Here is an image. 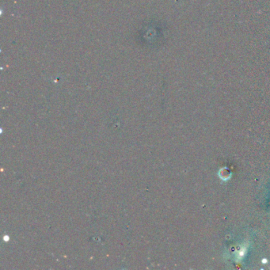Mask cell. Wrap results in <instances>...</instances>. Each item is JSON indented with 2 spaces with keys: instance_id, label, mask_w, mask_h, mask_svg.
<instances>
[{
  "instance_id": "cell-1",
  "label": "cell",
  "mask_w": 270,
  "mask_h": 270,
  "mask_svg": "<svg viewBox=\"0 0 270 270\" xmlns=\"http://www.w3.org/2000/svg\"><path fill=\"white\" fill-rule=\"evenodd\" d=\"M219 176H220V177H221L223 180L226 181V180H228V179L231 177V174L227 168H223V169H221L220 171V173H219Z\"/></svg>"
}]
</instances>
